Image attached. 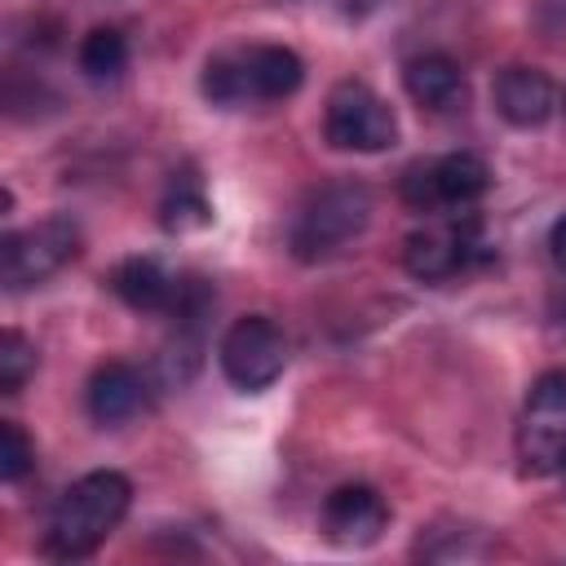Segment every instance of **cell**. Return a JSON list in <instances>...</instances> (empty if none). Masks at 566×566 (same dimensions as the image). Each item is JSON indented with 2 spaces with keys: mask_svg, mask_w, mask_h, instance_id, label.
I'll list each match as a JSON object with an SVG mask.
<instances>
[{
  "mask_svg": "<svg viewBox=\"0 0 566 566\" xmlns=\"http://www.w3.org/2000/svg\"><path fill=\"white\" fill-rule=\"evenodd\" d=\"M548 252H553L557 270H566V217L553 221V230H548Z\"/></svg>",
  "mask_w": 566,
  "mask_h": 566,
  "instance_id": "obj_20",
  "label": "cell"
},
{
  "mask_svg": "<svg viewBox=\"0 0 566 566\" xmlns=\"http://www.w3.org/2000/svg\"><path fill=\"white\" fill-rule=\"evenodd\" d=\"M111 292L137 314H172L181 279L168 274L155 256H128L111 270Z\"/></svg>",
  "mask_w": 566,
  "mask_h": 566,
  "instance_id": "obj_14",
  "label": "cell"
},
{
  "mask_svg": "<svg viewBox=\"0 0 566 566\" xmlns=\"http://www.w3.org/2000/svg\"><path fill=\"white\" fill-rule=\"evenodd\" d=\"M491 102L513 128H539L557 111V88L539 66H504L491 84Z\"/></svg>",
  "mask_w": 566,
  "mask_h": 566,
  "instance_id": "obj_11",
  "label": "cell"
},
{
  "mask_svg": "<svg viewBox=\"0 0 566 566\" xmlns=\"http://www.w3.org/2000/svg\"><path fill=\"white\" fill-rule=\"evenodd\" d=\"M75 62H80V71H84L93 84L119 80L124 66H128V40H124V31H115V27H93V31L80 40Z\"/></svg>",
  "mask_w": 566,
  "mask_h": 566,
  "instance_id": "obj_15",
  "label": "cell"
},
{
  "mask_svg": "<svg viewBox=\"0 0 566 566\" xmlns=\"http://www.w3.org/2000/svg\"><path fill=\"white\" fill-rule=\"evenodd\" d=\"M539 27L544 31H562L566 27V0H539Z\"/></svg>",
  "mask_w": 566,
  "mask_h": 566,
  "instance_id": "obj_19",
  "label": "cell"
},
{
  "mask_svg": "<svg viewBox=\"0 0 566 566\" xmlns=\"http://www.w3.org/2000/svg\"><path fill=\"white\" fill-rule=\"evenodd\" d=\"M128 504H133V482L124 473L93 469V473L75 478L49 513V526H44V539H40L44 557L80 562V557L97 553L111 539V531L124 522Z\"/></svg>",
  "mask_w": 566,
  "mask_h": 566,
  "instance_id": "obj_1",
  "label": "cell"
},
{
  "mask_svg": "<svg viewBox=\"0 0 566 566\" xmlns=\"http://www.w3.org/2000/svg\"><path fill=\"white\" fill-rule=\"evenodd\" d=\"M305 62L287 44H248V49H226L203 62L199 88L212 106L234 111V106H256V102H283L301 88Z\"/></svg>",
  "mask_w": 566,
  "mask_h": 566,
  "instance_id": "obj_2",
  "label": "cell"
},
{
  "mask_svg": "<svg viewBox=\"0 0 566 566\" xmlns=\"http://www.w3.org/2000/svg\"><path fill=\"white\" fill-rule=\"evenodd\" d=\"M217 354H221V371H226V380H230L234 389L261 394V389H270V385L283 376V367H287V336H283V327H279L274 318H265V314H243V318H234V323L226 327Z\"/></svg>",
  "mask_w": 566,
  "mask_h": 566,
  "instance_id": "obj_9",
  "label": "cell"
},
{
  "mask_svg": "<svg viewBox=\"0 0 566 566\" xmlns=\"http://www.w3.org/2000/svg\"><path fill=\"white\" fill-rule=\"evenodd\" d=\"M35 469V442L18 420H0V478L13 486Z\"/></svg>",
  "mask_w": 566,
  "mask_h": 566,
  "instance_id": "obj_18",
  "label": "cell"
},
{
  "mask_svg": "<svg viewBox=\"0 0 566 566\" xmlns=\"http://www.w3.org/2000/svg\"><path fill=\"white\" fill-rule=\"evenodd\" d=\"M323 137L336 150L376 155V150H389L398 142V119H394V106L376 88H367L363 80H340L327 93Z\"/></svg>",
  "mask_w": 566,
  "mask_h": 566,
  "instance_id": "obj_7",
  "label": "cell"
},
{
  "mask_svg": "<svg viewBox=\"0 0 566 566\" xmlns=\"http://www.w3.org/2000/svg\"><path fill=\"white\" fill-rule=\"evenodd\" d=\"M336 9H340L345 18H363V13L376 9V0H336Z\"/></svg>",
  "mask_w": 566,
  "mask_h": 566,
  "instance_id": "obj_21",
  "label": "cell"
},
{
  "mask_svg": "<svg viewBox=\"0 0 566 566\" xmlns=\"http://www.w3.org/2000/svg\"><path fill=\"white\" fill-rule=\"evenodd\" d=\"M491 256V243L482 234V221L473 212H447V221L438 226H424V230H411L407 243H402V265L411 279L420 283H442V279H455L473 265H482Z\"/></svg>",
  "mask_w": 566,
  "mask_h": 566,
  "instance_id": "obj_5",
  "label": "cell"
},
{
  "mask_svg": "<svg viewBox=\"0 0 566 566\" xmlns=\"http://www.w3.org/2000/svg\"><path fill=\"white\" fill-rule=\"evenodd\" d=\"M402 84H407L411 102L424 106V111H433V115H447V111L464 106V97H469L464 71L447 53H416L402 66Z\"/></svg>",
  "mask_w": 566,
  "mask_h": 566,
  "instance_id": "obj_13",
  "label": "cell"
},
{
  "mask_svg": "<svg viewBox=\"0 0 566 566\" xmlns=\"http://www.w3.org/2000/svg\"><path fill=\"white\" fill-rule=\"evenodd\" d=\"M318 526L340 548H371L389 526V504L380 491H371L363 482H345L323 500Z\"/></svg>",
  "mask_w": 566,
  "mask_h": 566,
  "instance_id": "obj_10",
  "label": "cell"
},
{
  "mask_svg": "<svg viewBox=\"0 0 566 566\" xmlns=\"http://www.w3.org/2000/svg\"><path fill=\"white\" fill-rule=\"evenodd\" d=\"M517 460L535 478L566 469V367L535 376L517 424Z\"/></svg>",
  "mask_w": 566,
  "mask_h": 566,
  "instance_id": "obj_6",
  "label": "cell"
},
{
  "mask_svg": "<svg viewBox=\"0 0 566 566\" xmlns=\"http://www.w3.org/2000/svg\"><path fill=\"white\" fill-rule=\"evenodd\" d=\"M80 256V226L71 217H44L0 239V283L9 292L35 287Z\"/></svg>",
  "mask_w": 566,
  "mask_h": 566,
  "instance_id": "obj_8",
  "label": "cell"
},
{
  "mask_svg": "<svg viewBox=\"0 0 566 566\" xmlns=\"http://www.w3.org/2000/svg\"><path fill=\"white\" fill-rule=\"evenodd\" d=\"M146 376L128 363H102L93 376H88V389H84V407L93 416V424L102 429H119L128 424L133 416L146 411Z\"/></svg>",
  "mask_w": 566,
  "mask_h": 566,
  "instance_id": "obj_12",
  "label": "cell"
},
{
  "mask_svg": "<svg viewBox=\"0 0 566 566\" xmlns=\"http://www.w3.org/2000/svg\"><path fill=\"white\" fill-rule=\"evenodd\" d=\"M31 371H35V345L18 327H9L0 336V389L4 394H18L31 380Z\"/></svg>",
  "mask_w": 566,
  "mask_h": 566,
  "instance_id": "obj_17",
  "label": "cell"
},
{
  "mask_svg": "<svg viewBox=\"0 0 566 566\" xmlns=\"http://www.w3.org/2000/svg\"><path fill=\"white\" fill-rule=\"evenodd\" d=\"M367 221H371V190L363 181H332L301 203V212L287 230L292 256L327 261V256L345 252L367 230Z\"/></svg>",
  "mask_w": 566,
  "mask_h": 566,
  "instance_id": "obj_3",
  "label": "cell"
},
{
  "mask_svg": "<svg viewBox=\"0 0 566 566\" xmlns=\"http://www.w3.org/2000/svg\"><path fill=\"white\" fill-rule=\"evenodd\" d=\"M486 190H491V168H486V159H478L469 150L420 159L398 181V199L411 212H464Z\"/></svg>",
  "mask_w": 566,
  "mask_h": 566,
  "instance_id": "obj_4",
  "label": "cell"
},
{
  "mask_svg": "<svg viewBox=\"0 0 566 566\" xmlns=\"http://www.w3.org/2000/svg\"><path fill=\"white\" fill-rule=\"evenodd\" d=\"M212 221V203L203 199L199 177H177L159 203V226L168 234H186V230H203Z\"/></svg>",
  "mask_w": 566,
  "mask_h": 566,
  "instance_id": "obj_16",
  "label": "cell"
}]
</instances>
